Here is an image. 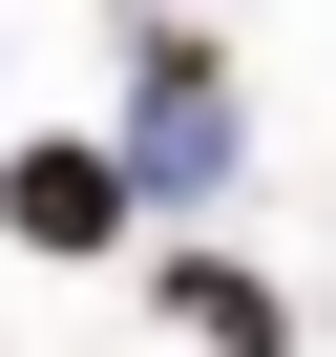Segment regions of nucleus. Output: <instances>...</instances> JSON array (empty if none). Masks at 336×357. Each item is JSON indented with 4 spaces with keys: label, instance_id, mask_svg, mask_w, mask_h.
Wrapping results in <instances>:
<instances>
[{
    "label": "nucleus",
    "instance_id": "obj_1",
    "mask_svg": "<svg viewBox=\"0 0 336 357\" xmlns=\"http://www.w3.org/2000/svg\"><path fill=\"white\" fill-rule=\"evenodd\" d=\"M0 211H22L43 252H105V231H126V168H105V147H22V168H0Z\"/></svg>",
    "mask_w": 336,
    "mask_h": 357
},
{
    "label": "nucleus",
    "instance_id": "obj_2",
    "mask_svg": "<svg viewBox=\"0 0 336 357\" xmlns=\"http://www.w3.org/2000/svg\"><path fill=\"white\" fill-rule=\"evenodd\" d=\"M147 294H168V315H190V336H211V357H273V336H294V315H273V294H252V273H211V252H168V273H147Z\"/></svg>",
    "mask_w": 336,
    "mask_h": 357
}]
</instances>
